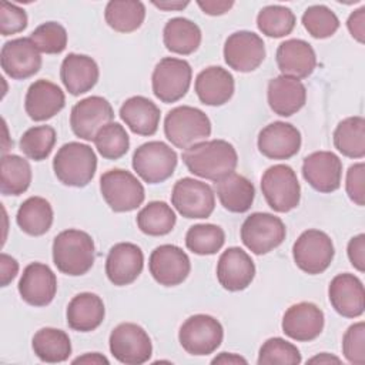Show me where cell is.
Segmentation results:
<instances>
[{
    "label": "cell",
    "mask_w": 365,
    "mask_h": 365,
    "mask_svg": "<svg viewBox=\"0 0 365 365\" xmlns=\"http://www.w3.org/2000/svg\"><path fill=\"white\" fill-rule=\"evenodd\" d=\"M302 24L314 38H328L339 29V19L324 4H314L302 14Z\"/></svg>",
    "instance_id": "cell-44"
},
{
    "label": "cell",
    "mask_w": 365,
    "mask_h": 365,
    "mask_svg": "<svg viewBox=\"0 0 365 365\" xmlns=\"http://www.w3.org/2000/svg\"><path fill=\"white\" fill-rule=\"evenodd\" d=\"M148 269L160 285L175 287L187 279L191 271V262L180 247L163 244L151 252Z\"/></svg>",
    "instance_id": "cell-16"
},
{
    "label": "cell",
    "mask_w": 365,
    "mask_h": 365,
    "mask_svg": "<svg viewBox=\"0 0 365 365\" xmlns=\"http://www.w3.org/2000/svg\"><path fill=\"white\" fill-rule=\"evenodd\" d=\"M297 23L295 14L289 7L279 6V4H271L265 6L259 10L257 16V27L258 30L274 38L285 37L291 34Z\"/></svg>",
    "instance_id": "cell-40"
},
{
    "label": "cell",
    "mask_w": 365,
    "mask_h": 365,
    "mask_svg": "<svg viewBox=\"0 0 365 365\" xmlns=\"http://www.w3.org/2000/svg\"><path fill=\"white\" fill-rule=\"evenodd\" d=\"M192 70L188 61L175 57H164L154 67L151 86L154 96L163 103L181 100L191 86Z\"/></svg>",
    "instance_id": "cell-10"
},
{
    "label": "cell",
    "mask_w": 365,
    "mask_h": 365,
    "mask_svg": "<svg viewBox=\"0 0 365 365\" xmlns=\"http://www.w3.org/2000/svg\"><path fill=\"white\" fill-rule=\"evenodd\" d=\"M182 161L194 175L217 182L235 171L238 154L225 140H205L184 150Z\"/></svg>",
    "instance_id": "cell-1"
},
{
    "label": "cell",
    "mask_w": 365,
    "mask_h": 365,
    "mask_svg": "<svg viewBox=\"0 0 365 365\" xmlns=\"http://www.w3.org/2000/svg\"><path fill=\"white\" fill-rule=\"evenodd\" d=\"M275 58L281 74L297 80L309 77L317 67V56L312 46L301 38L282 41L277 48Z\"/></svg>",
    "instance_id": "cell-25"
},
{
    "label": "cell",
    "mask_w": 365,
    "mask_h": 365,
    "mask_svg": "<svg viewBox=\"0 0 365 365\" xmlns=\"http://www.w3.org/2000/svg\"><path fill=\"white\" fill-rule=\"evenodd\" d=\"M258 150L271 160H288L301 148L299 130L285 121H274L258 134Z\"/></svg>",
    "instance_id": "cell-21"
},
{
    "label": "cell",
    "mask_w": 365,
    "mask_h": 365,
    "mask_svg": "<svg viewBox=\"0 0 365 365\" xmlns=\"http://www.w3.org/2000/svg\"><path fill=\"white\" fill-rule=\"evenodd\" d=\"M31 346L37 358L48 364L64 362L71 354L68 335L64 331L51 327L38 329L33 336Z\"/></svg>",
    "instance_id": "cell-35"
},
{
    "label": "cell",
    "mask_w": 365,
    "mask_h": 365,
    "mask_svg": "<svg viewBox=\"0 0 365 365\" xmlns=\"http://www.w3.org/2000/svg\"><path fill=\"white\" fill-rule=\"evenodd\" d=\"M177 217L174 210L164 201H151L137 214V227L151 237L167 235L173 231Z\"/></svg>",
    "instance_id": "cell-39"
},
{
    "label": "cell",
    "mask_w": 365,
    "mask_h": 365,
    "mask_svg": "<svg viewBox=\"0 0 365 365\" xmlns=\"http://www.w3.org/2000/svg\"><path fill=\"white\" fill-rule=\"evenodd\" d=\"M19 272V262L9 254L0 255V285L7 287Z\"/></svg>",
    "instance_id": "cell-52"
},
{
    "label": "cell",
    "mask_w": 365,
    "mask_h": 365,
    "mask_svg": "<svg viewBox=\"0 0 365 365\" xmlns=\"http://www.w3.org/2000/svg\"><path fill=\"white\" fill-rule=\"evenodd\" d=\"M261 191L267 204L277 212H288L297 208L301 200L298 177L287 164H275L264 171Z\"/></svg>",
    "instance_id": "cell-6"
},
{
    "label": "cell",
    "mask_w": 365,
    "mask_h": 365,
    "mask_svg": "<svg viewBox=\"0 0 365 365\" xmlns=\"http://www.w3.org/2000/svg\"><path fill=\"white\" fill-rule=\"evenodd\" d=\"M98 77V66L90 56L70 53L61 63L60 78L71 96H80L90 91L97 84Z\"/></svg>",
    "instance_id": "cell-29"
},
{
    "label": "cell",
    "mask_w": 365,
    "mask_h": 365,
    "mask_svg": "<svg viewBox=\"0 0 365 365\" xmlns=\"http://www.w3.org/2000/svg\"><path fill=\"white\" fill-rule=\"evenodd\" d=\"M151 3H153V6H155L157 9L164 10V11H178V10H182L184 7L188 6V1H178V0H174V1H170V0L151 1Z\"/></svg>",
    "instance_id": "cell-56"
},
{
    "label": "cell",
    "mask_w": 365,
    "mask_h": 365,
    "mask_svg": "<svg viewBox=\"0 0 365 365\" xmlns=\"http://www.w3.org/2000/svg\"><path fill=\"white\" fill-rule=\"evenodd\" d=\"M232 74L220 66H210L198 73L194 90L198 100L205 106H222L230 101L234 94Z\"/></svg>",
    "instance_id": "cell-27"
},
{
    "label": "cell",
    "mask_w": 365,
    "mask_h": 365,
    "mask_svg": "<svg viewBox=\"0 0 365 365\" xmlns=\"http://www.w3.org/2000/svg\"><path fill=\"white\" fill-rule=\"evenodd\" d=\"M171 204L185 218H208L215 208V194L208 184L184 177L173 187Z\"/></svg>",
    "instance_id": "cell-13"
},
{
    "label": "cell",
    "mask_w": 365,
    "mask_h": 365,
    "mask_svg": "<svg viewBox=\"0 0 365 365\" xmlns=\"http://www.w3.org/2000/svg\"><path fill=\"white\" fill-rule=\"evenodd\" d=\"M120 117L134 134L148 137L158 130L161 113L147 97L133 96L121 104Z\"/></svg>",
    "instance_id": "cell-31"
},
{
    "label": "cell",
    "mask_w": 365,
    "mask_h": 365,
    "mask_svg": "<svg viewBox=\"0 0 365 365\" xmlns=\"http://www.w3.org/2000/svg\"><path fill=\"white\" fill-rule=\"evenodd\" d=\"M164 134L174 147L187 150L210 137L211 121L208 115L197 107L178 106L165 115Z\"/></svg>",
    "instance_id": "cell-4"
},
{
    "label": "cell",
    "mask_w": 365,
    "mask_h": 365,
    "mask_svg": "<svg viewBox=\"0 0 365 365\" xmlns=\"http://www.w3.org/2000/svg\"><path fill=\"white\" fill-rule=\"evenodd\" d=\"M104 19L114 31L131 33L144 23L145 6L137 0H111L106 4Z\"/></svg>",
    "instance_id": "cell-36"
},
{
    "label": "cell",
    "mask_w": 365,
    "mask_h": 365,
    "mask_svg": "<svg viewBox=\"0 0 365 365\" xmlns=\"http://www.w3.org/2000/svg\"><path fill=\"white\" fill-rule=\"evenodd\" d=\"M163 40L168 51L188 56L200 47L201 30L190 19L174 17L165 23L163 30Z\"/></svg>",
    "instance_id": "cell-33"
},
{
    "label": "cell",
    "mask_w": 365,
    "mask_h": 365,
    "mask_svg": "<svg viewBox=\"0 0 365 365\" xmlns=\"http://www.w3.org/2000/svg\"><path fill=\"white\" fill-rule=\"evenodd\" d=\"M108 346L111 355L125 365L144 364L153 354V344L148 334L134 322L118 324L110 334Z\"/></svg>",
    "instance_id": "cell-12"
},
{
    "label": "cell",
    "mask_w": 365,
    "mask_h": 365,
    "mask_svg": "<svg viewBox=\"0 0 365 365\" xmlns=\"http://www.w3.org/2000/svg\"><path fill=\"white\" fill-rule=\"evenodd\" d=\"M324 312L312 302L291 305L282 317V332L294 341L309 342L318 338L324 329Z\"/></svg>",
    "instance_id": "cell-22"
},
{
    "label": "cell",
    "mask_w": 365,
    "mask_h": 365,
    "mask_svg": "<svg viewBox=\"0 0 365 365\" xmlns=\"http://www.w3.org/2000/svg\"><path fill=\"white\" fill-rule=\"evenodd\" d=\"M346 254L349 262L359 272L365 271V234H358L352 237L346 247Z\"/></svg>",
    "instance_id": "cell-50"
},
{
    "label": "cell",
    "mask_w": 365,
    "mask_h": 365,
    "mask_svg": "<svg viewBox=\"0 0 365 365\" xmlns=\"http://www.w3.org/2000/svg\"><path fill=\"white\" fill-rule=\"evenodd\" d=\"M328 298L335 312L345 318H358L364 314V284L354 274L344 272L335 275L328 287Z\"/></svg>",
    "instance_id": "cell-24"
},
{
    "label": "cell",
    "mask_w": 365,
    "mask_h": 365,
    "mask_svg": "<svg viewBox=\"0 0 365 365\" xmlns=\"http://www.w3.org/2000/svg\"><path fill=\"white\" fill-rule=\"evenodd\" d=\"M304 180L319 192H334L341 187L342 161L332 151H315L304 158Z\"/></svg>",
    "instance_id": "cell-18"
},
{
    "label": "cell",
    "mask_w": 365,
    "mask_h": 365,
    "mask_svg": "<svg viewBox=\"0 0 365 365\" xmlns=\"http://www.w3.org/2000/svg\"><path fill=\"white\" fill-rule=\"evenodd\" d=\"M106 308L103 299L93 292H80L67 305L66 318L71 329L91 332L104 321Z\"/></svg>",
    "instance_id": "cell-30"
},
{
    "label": "cell",
    "mask_w": 365,
    "mask_h": 365,
    "mask_svg": "<svg viewBox=\"0 0 365 365\" xmlns=\"http://www.w3.org/2000/svg\"><path fill=\"white\" fill-rule=\"evenodd\" d=\"M222 53L230 68L240 73H251L264 61L265 44L258 34L240 30L227 37Z\"/></svg>",
    "instance_id": "cell-15"
},
{
    "label": "cell",
    "mask_w": 365,
    "mask_h": 365,
    "mask_svg": "<svg viewBox=\"0 0 365 365\" xmlns=\"http://www.w3.org/2000/svg\"><path fill=\"white\" fill-rule=\"evenodd\" d=\"M335 248L331 237L319 230L304 231L292 245V257L297 267L309 274H322L331 265Z\"/></svg>",
    "instance_id": "cell-11"
},
{
    "label": "cell",
    "mask_w": 365,
    "mask_h": 365,
    "mask_svg": "<svg viewBox=\"0 0 365 365\" xmlns=\"http://www.w3.org/2000/svg\"><path fill=\"white\" fill-rule=\"evenodd\" d=\"M302 361L299 349L285 341L284 338L274 336L267 339L262 346L259 348L258 354V365H271V364H281V365H297Z\"/></svg>",
    "instance_id": "cell-45"
},
{
    "label": "cell",
    "mask_w": 365,
    "mask_h": 365,
    "mask_svg": "<svg viewBox=\"0 0 365 365\" xmlns=\"http://www.w3.org/2000/svg\"><path fill=\"white\" fill-rule=\"evenodd\" d=\"M224 329L220 321L207 314H195L187 318L178 331L182 349L195 356L210 355L221 345Z\"/></svg>",
    "instance_id": "cell-8"
},
{
    "label": "cell",
    "mask_w": 365,
    "mask_h": 365,
    "mask_svg": "<svg viewBox=\"0 0 365 365\" xmlns=\"http://www.w3.org/2000/svg\"><path fill=\"white\" fill-rule=\"evenodd\" d=\"M217 197L221 205L230 212H245L251 208L255 198L252 182L237 173H232L215 182Z\"/></svg>",
    "instance_id": "cell-32"
},
{
    "label": "cell",
    "mask_w": 365,
    "mask_h": 365,
    "mask_svg": "<svg viewBox=\"0 0 365 365\" xmlns=\"http://www.w3.org/2000/svg\"><path fill=\"white\" fill-rule=\"evenodd\" d=\"M144 267V254L133 242H118L113 245L106 258V275L117 287L133 284Z\"/></svg>",
    "instance_id": "cell-19"
},
{
    "label": "cell",
    "mask_w": 365,
    "mask_h": 365,
    "mask_svg": "<svg viewBox=\"0 0 365 365\" xmlns=\"http://www.w3.org/2000/svg\"><path fill=\"white\" fill-rule=\"evenodd\" d=\"M114 111L108 100L101 96H90L76 103L70 113L73 133L86 141H93L100 128L111 123Z\"/></svg>",
    "instance_id": "cell-14"
},
{
    "label": "cell",
    "mask_w": 365,
    "mask_h": 365,
    "mask_svg": "<svg viewBox=\"0 0 365 365\" xmlns=\"http://www.w3.org/2000/svg\"><path fill=\"white\" fill-rule=\"evenodd\" d=\"M19 294L33 307L48 305L57 292V278L51 268L41 262L29 264L19 281Z\"/></svg>",
    "instance_id": "cell-23"
},
{
    "label": "cell",
    "mask_w": 365,
    "mask_h": 365,
    "mask_svg": "<svg viewBox=\"0 0 365 365\" xmlns=\"http://www.w3.org/2000/svg\"><path fill=\"white\" fill-rule=\"evenodd\" d=\"M346 27L351 33V36L361 44L365 43V7H359L354 10L348 20H346Z\"/></svg>",
    "instance_id": "cell-51"
},
{
    "label": "cell",
    "mask_w": 365,
    "mask_h": 365,
    "mask_svg": "<svg viewBox=\"0 0 365 365\" xmlns=\"http://www.w3.org/2000/svg\"><path fill=\"white\" fill-rule=\"evenodd\" d=\"M100 191L107 205L115 212L134 211L145 198L140 180L121 168L108 170L100 177Z\"/></svg>",
    "instance_id": "cell-5"
},
{
    "label": "cell",
    "mask_w": 365,
    "mask_h": 365,
    "mask_svg": "<svg viewBox=\"0 0 365 365\" xmlns=\"http://www.w3.org/2000/svg\"><path fill=\"white\" fill-rule=\"evenodd\" d=\"M211 364H234L235 365V364H247V359L232 352H221L211 361Z\"/></svg>",
    "instance_id": "cell-54"
},
{
    "label": "cell",
    "mask_w": 365,
    "mask_h": 365,
    "mask_svg": "<svg viewBox=\"0 0 365 365\" xmlns=\"http://www.w3.org/2000/svg\"><path fill=\"white\" fill-rule=\"evenodd\" d=\"M267 98L269 108L275 114L291 117L304 107L307 101V88L299 80L281 74L269 80Z\"/></svg>",
    "instance_id": "cell-28"
},
{
    "label": "cell",
    "mask_w": 365,
    "mask_h": 365,
    "mask_svg": "<svg viewBox=\"0 0 365 365\" xmlns=\"http://www.w3.org/2000/svg\"><path fill=\"white\" fill-rule=\"evenodd\" d=\"M345 190L352 202L359 207L365 204V165L364 163L352 164L346 171Z\"/></svg>",
    "instance_id": "cell-49"
},
{
    "label": "cell",
    "mask_w": 365,
    "mask_h": 365,
    "mask_svg": "<svg viewBox=\"0 0 365 365\" xmlns=\"http://www.w3.org/2000/svg\"><path fill=\"white\" fill-rule=\"evenodd\" d=\"M56 140V130L51 125H34L21 135L20 150L27 158L41 161L50 155Z\"/></svg>",
    "instance_id": "cell-43"
},
{
    "label": "cell",
    "mask_w": 365,
    "mask_h": 365,
    "mask_svg": "<svg viewBox=\"0 0 365 365\" xmlns=\"http://www.w3.org/2000/svg\"><path fill=\"white\" fill-rule=\"evenodd\" d=\"M177 153L163 141H148L135 148L133 168L148 184H160L168 180L177 167Z\"/></svg>",
    "instance_id": "cell-7"
},
{
    "label": "cell",
    "mask_w": 365,
    "mask_h": 365,
    "mask_svg": "<svg viewBox=\"0 0 365 365\" xmlns=\"http://www.w3.org/2000/svg\"><path fill=\"white\" fill-rule=\"evenodd\" d=\"M31 41L40 53L60 54L67 46V31L57 21H46L30 34Z\"/></svg>",
    "instance_id": "cell-46"
},
{
    "label": "cell",
    "mask_w": 365,
    "mask_h": 365,
    "mask_svg": "<svg viewBox=\"0 0 365 365\" xmlns=\"http://www.w3.org/2000/svg\"><path fill=\"white\" fill-rule=\"evenodd\" d=\"M0 61L3 71L10 78L24 80L40 70L41 54L30 37H20L3 44Z\"/></svg>",
    "instance_id": "cell-17"
},
{
    "label": "cell",
    "mask_w": 365,
    "mask_h": 365,
    "mask_svg": "<svg viewBox=\"0 0 365 365\" xmlns=\"http://www.w3.org/2000/svg\"><path fill=\"white\" fill-rule=\"evenodd\" d=\"M0 191L4 195H20L27 191L31 182L30 163L16 154L1 157Z\"/></svg>",
    "instance_id": "cell-38"
},
{
    "label": "cell",
    "mask_w": 365,
    "mask_h": 365,
    "mask_svg": "<svg viewBox=\"0 0 365 365\" xmlns=\"http://www.w3.org/2000/svg\"><path fill=\"white\" fill-rule=\"evenodd\" d=\"M94 241L90 234L76 228L64 230L53 241V262L66 275H84L94 264Z\"/></svg>",
    "instance_id": "cell-2"
},
{
    "label": "cell",
    "mask_w": 365,
    "mask_h": 365,
    "mask_svg": "<svg viewBox=\"0 0 365 365\" xmlns=\"http://www.w3.org/2000/svg\"><path fill=\"white\" fill-rule=\"evenodd\" d=\"M342 354L345 359L355 365L365 362V324L362 321L352 324L342 338Z\"/></svg>",
    "instance_id": "cell-47"
},
{
    "label": "cell",
    "mask_w": 365,
    "mask_h": 365,
    "mask_svg": "<svg viewBox=\"0 0 365 365\" xmlns=\"http://www.w3.org/2000/svg\"><path fill=\"white\" fill-rule=\"evenodd\" d=\"M255 277V265L251 257L240 247L227 248L217 262V279L231 292L248 288Z\"/></svg>",
    "instance_id": "cell-20"
},
{
    "label": "cell",
    "mask_w": 365,
    "mask_h": 365,
    "mask_svg": "<svg viewBox=\"0 0 365 365\" xmlns=\"http://www.w3.org/2000/svg\"><path fill=\"white\" fill-rule=\"evenodd\" d=\"M53 170L57 180L68 187H86L97 170L94 150L83 143L70 141L61 145L53 160Z\"/></svg>",
    "instance_id": "cell-3"
},
{
    "label": "cell",
    "mask_w": 365,
    "mask_h": 365,
    "mask_svg": "<svg viewBox=\"0 0 365 365\" xmlns=\"http://www.w3.org/2000/svg\"><path fill=\"white\" fill-rule=\"evenodd\" d=\"M225 242V232L215 224H195L185 234V247L197 255H212Z\"/></svg>",
    "instance_id": "cell-41"
},
{
    "label": "cell",
    "mask_w": 365,
    "mask_h": 365,
    "mask_svg": "<svg viewBox=\"0 0 365 365\" xmlns=\"http://www.w3.org/2000/svg\"><path fill=\"white\" fill-rule=\"evenodd\" d=\"M198 7L208 16H221L225 14L234 6V1L228 0H198Z\"/></svg>",
    "instance_id": "cell-53"
},
{
    "label": "cell",
    "mask_w": 365,
    "mask_h": 365,
    "mask_svg": "<svg viewBox=\"0 0 365 365\" xmlns=\"http://www.w3.org/2000/svg\"><path fill=\"white\" fill-rule=\"evenodd\" d=\"M64 104L63 90L44 78L31 83L24 98V110L34 121H46L54 117L64 108Z\"/></svg>",
    "instance_id": "cell-26"
},
{
    "label": "cell",
    "mask_w": 365,
    "mask_h": 365,
    "mask_svg": "<svg viewBox=\"0 0 365 365\" xmlns=\"http://www.w3.org/2000/svg\"><path fill=\"white\" fill-rule=\"evenodd\" d=\"M73 364H106V365H108V359L98 352H91V354L87 352L83 356L76 358L73 361Z\"/></svg>",
    "instance_id": "cell-55"
},
{
    "label": "cell",
    "mask_w": 365,
    "mask_h": 365,
    "mask_svg": "<svg viewBox=\"0 0 365 365\" xmlns=\"http://www.w3.org/2000/svg\"><path fill=\"white\" fill-rule=\"evenodd\" d=\"M309 364H339L341 359L338 356H334L331 354H327V352H322V354H318L317 356H312L311 359H308Z\"/></svg>",
    "instance_id": "cell-57"
},
{
    "label": "cell",
    "mask_w": 365,
    "mask_h": 365,
    "mask_svg": "<svg viewBox=\"0 0 365 365\" xmlns=\"http://www.w3.org/2000/svg\"><path fill=\"white\" fill-rule=\"evenodd\" d=\"M287 235L285 224L269 212H252L241 225V241L255 255L279 247Z\"/></svg>",
    "instance_id": "cell-9"
},
{
    "label": "cell",
    "mask_w": 365,
    "mask_h": 365,
    "mask_svg": "<svg viewBox=\"0 0 365 365\" xmlns=\"http://www.w3.org/2000/svg\"><path fill=\"white\" fill-rule=\"evenodd\" d=\"M94 145L98 154L106 160H118L128 151L130 138L120 123H108L94 137Z\"/></svg>",
    "instance_id": "cell-42"
},
{
    "label": "cell",
    "mask_w": 365,
    "mask_h": 365,
    "mask_svg": "<svg viewBox=\"0 0 365 365\" xmlns=\"http://www.w3.org/2000/svg\"><path fill=\"white\" fill-rule=\"evenodd\" d=\"M27 27L26 11L9 1L0 3V33L1 36L17 34Z\"/></svg>",
    "instance_id": "cell-48"
},
{
    "label": "cell",
    "mask_w": 365,
    "mask_h": 365,
    "mask_svg": "<svg viewBox=\"0 0 365 365\" xmlns=\"http://www.w3.org/2000/svg\"><path fill=\"white\" fill-rule=\"evenodd\" d=\"M335 148L348 158L365 155V120L361 115L344 118L334 131Z\"/></svg>",
    "instance_id": "cell-37"
},
{
    "label": "cell",
    "mask_w": 365,
    "mask_h": 365,
    "mask_svg": "<svg viewBox=\"0 0 365 365\" xmlns=\"http://www.w3.org/2000/svg\"><path fill=\"white\" fill-rule=\"evenodd\" d=\"M53 208L43 197H30L17 210L16 221L20 230L29 235L40 237L46 234L53 224Z\"/></svg>",
    "instance_id": "cell-34"
}]
</instances>
